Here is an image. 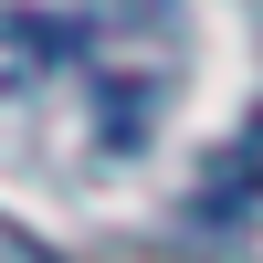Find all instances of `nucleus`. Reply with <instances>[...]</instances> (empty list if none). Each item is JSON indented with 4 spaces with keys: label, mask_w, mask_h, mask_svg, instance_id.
Instances as JSON below:
<instances>
[{
    "label": "nucleus",
    "mask_w": 263,
    "mask_h": 263,
    "mask_svg": "<svg viewBox=\"0 0 263 263\" xmlns=\"http://www.w3.org/2000/svg\"><path fill=\"white\" fill-rule=\"evenodd\" d=\"M0 263H63L42 232H21V221H0Z\"/></svg>",
    "instance_id": "nucleus-1"
}]
</instances>
